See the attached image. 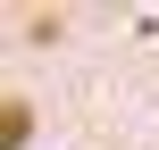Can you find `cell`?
<instances>
[{"instance_id": "obj_1", "label": "cell", "mask_w": 159, "mask_h": 150, "mask_svg": "<svg viewBox=\"0 0 159 150\" xmlns=\"http://www.w3.org/2000/svg\"><path fill=\"white\" fill-rule=\"evenodd\" d=\"M0 117H8V125H0V142H8V150H17V142H25V134H34V109H25V100H8Z\"/></svg>"}]
</instances>
